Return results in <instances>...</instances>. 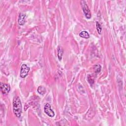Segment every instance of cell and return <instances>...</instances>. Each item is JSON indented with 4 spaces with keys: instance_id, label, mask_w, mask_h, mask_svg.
I'll return each instance as SVG.
<instances>
[{
    "instance_id": "8992f818",
    "label": "cell",
    "mask_w": 126,
    "mask_h": 126,
    "mask_svg": "<svg viewBox=\"0 0 126 126\" xmlns=\"http://www.w3.org/2000/svg\"><path fill=\"white\" fill-rule=\"evenodd\" d=\"M26 16L25 14L24 13H20L19 14V19H18V24L21 25H24L26 22Z\"/></svg>"
},
{
    "instance_id": "30bf717a",
    "label": "cell",
    "mask_w": 126,
    "mask_h": 126,
    "mask_svg": "<svg viewBox=\"0 0 126 126\" xmlns=\"http://www.w3.org/2000/svg\"><path fill=\"white\" fill-rule=\"evenodd\" d=\"M96 29H97V32L99 34H100L101 31H102V28H101V25L99 24V23L98 22H96Z\"/></svg>"
},
{
    "instance_id": "9c48e42d",
    "label": "cell",
    "mask_w": 126,
    "mask_h": 126,
    "mask_svg": "<svg viewBox=\"0 0 126 126\" xmlns=\"http://www.w3.org/2000/svg\"><path fill=\"white\" fill-rule=\"evenodd\" d=\"M79 35H80V36H81L83 38H88L90 37L89 33L86 31H81L79 33Z\"/></svg>"
},
{
    "instance_id": "6da1fadb",
    "label": "cell",
    "mask_w": 126,
    "mask_h": 126,
    "mask_svg": "<svg viewBox=\"0 0 126 126\" xmlns=\"http://www.w3.org/2000/svg\"><path fill=\"white\" fill-rule=\"evenodd\" d=\"M22 104L20 98L18 96H15L13 100V111L14 114L19 118L22 113Z\"/></svg>"
},
{
    "instance_id": "5b68a950",
    "label": "cell",
    "mask_w": 126,
    "mask_h": 126,
    "mask_svg": "<svg viewBox=\"0 0 126 126\" xmlns=\"http://www.w3.org/2000/svg\"><path fill=\"white\" fill-rule=\"evenodd\" d=\"M0 90L2 94L6 95L9 93L10 90V87L8 84L0 83Z\"/></svg>"
},
{
    "instance_id": "ba28073f",
    "label": "cell",
    "mask_w": 126,
    "mask_h": 126,
    "mask_svg": "<svg viewBox=\"0 0 126 126\" xmlns=\"http://www.w3.org/2000/svg\"><path fill=\"white\" fill-rule=\"evenodd\" d=\"M37 92L41 95H43L46 93V89L43 86H40L37 88Z\"/></svg>"
},
{
    "instance_id": "8fae6325",
    "label": "cell",
    "mask_w": 126,
    "mask_h": 126,
    "mask_svg": "<svg viewBox=\"0 0 126 126\" xmlns=\"http://www.w3.org/2000/svg\"><path fill=\"white\" fill-rule=\"evenodd\" d=\"M94 70L96 73H98L101 70V66L99 64H96L94 66Z\"/></svg>"
},
{
    "instance_id": "3957f363",
    "label": "cell",
    "mask_w": 126,
    "mask_h": 126,
    "mask_svg": "<svg viewBox=\"0 0 126 126\" xmlns=\"http://www.w3.org/2000/svg\"><path fill=\"white\" fill-rule=\"evenodd\" d=\"M30 67L27 66L26 64H23L21 67L20 70V76L21 78H25L28 75Z\"/></svg>"
},
{
    "instance_id": "7a4b0ae2",
    "label": "cell",
    "mask_w": 126,
    "mask_h": 126,
    "mask_svg": "<svg viewBox=\"0 0 126 126\" xmlns=\"http://www.w3.org/2000/svg\"><path fill=\"white\" fill-rule=\"evenodd\" d=\"M80 3L86 17L87 19H90L91 18V13L86 2L85 0H81Z\"/></svg>"
},
{
    "instance_id": "52a82bcc",
    "label": "cell",
    "mask_w": 126,
    "mask_h": 126,
    "mask_svg": "<svg viewBox=\"0 0 126 126\" xmlns=\"http://www.w3.org/2000/svg\"><path fill=\"white\" fill-rule=\"evenodd\" d=\"M63 50L61 46H59L58 48V58L60 61L62 59L63 55Z\"/></svg>"
},
{
    "instance_id": "277c9868",
    "label": "cell",
    "mask_w": 126,
    "mask_h": 126,
    "mask_svg": "<svg viewBox=\"0 0 126 126\" xmlns=\"http://www.w3.org/2000/svg\"><path fill=\"white\" fill-rule=\"evenodd\" d=\"M45 113L49 117H53L55 116V113L51 108V105L49 103H46L44 107Z\"/></svg>"
}]
</instances>
